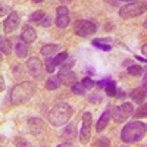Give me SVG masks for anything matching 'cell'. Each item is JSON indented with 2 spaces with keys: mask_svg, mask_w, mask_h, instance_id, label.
Masks as SVG:
<instances>
[{
  "mask_svg": "<svg viewBox=\"0 0 147 147\" xmlns=\"http://www.w3.org/2000/svg\"><path fill=\"white\" fill-rule=\"evenodd\" d=\"M146 134H147V124L136 119L132 122H128L124 127V129L121 132V140L125 144H134L141 141Z\"/></svg>",
  "mask_w": 147,
  "mask_h": 147,
  "instance_id": "1",
  "label": "cell"
},
{
  "mask_svg": "<svg viewBox=\"0 0 147 147\" xmlns=\"http://www.w3.org/2000/svg\"><path fill=\"white\" fill-rule=\"evenodd\" d=\"M35 85L32 82L24 81L16 84L10 93V103L13 106H19V105H25L27 102H30L32 99V96L35 94Z\"/></svg>",
  "mask_w": 147,
  "mask_h": 147,
  "instance_id": "2",
  "label": "cell"
},
{
  "mask_svg": "<svg viewBox=\"0 0 147 147\" xmlns=\"http://www.w3.org/2000/svg\"><path fill=\"white\" fill-rule=\"evenodd\" d=\"M72 116V107L68 103H59L49 112V122L53 127H62Z\"/></svg>",
  "mask_w": 147,
  "mask_h": 147,
  "instance_id": "3",
  "label": "cell"
},
{
  "mask_svg": "<svg viewBox=\"0 0 147 147\" xmlns=\"http://www.w3.org/2000/svg\"><path fill=\"white\" fill-rule=\"evenodd\" d=\"M144 12H147V3L146 2H132L125 5L124 7H121L119 10V16L124 19H131L143 15Z\"/></svg>",
  "mask_w": 147,
  "mask_h": 147,
  "instance_id": "4",
  "label": "cell"
},
{
  "mask_svg": "<svg viewBox=\"0 0 147 147\" xmlns=\"http://www.w3.org/2000/svg\"><path fill=\"white\" fill-rule=\"evenodd\" d=\"M74 31H75L77 35L82 37V38H87V37H91L96 34L97 25L88 19H78L75 22V25H74Z\"/></svg>",
  "mask_w": 147,
  "mask_h": 147,
  "instance_id": "5",
  "label": "cell"
},
{
  "mask_svg": "<svg viewBox=\"0 0 147 147\" xmlns=\"http://www.w3.org/2000/svg\"><path fill=\"white\" fill-rule=\"evenodd\" d=\"M110 113H112V118L115 119V122L121 124V122L127 121L131 115H134V106H132L131 103L125 102V103H122L121 106H115V107H112Z\"/></svg>",
  "mask_w": 147,
  "mask_h": 147,
  "instance_id": "6",
  "label": "cell"
},
{
  "mask_svg": "<svg viewBox=\"0 0 147 147\" xmlns=\"http://www.w3.org/2000/svg\"><path fill=\"white\" fill-rule=\"evenodd\" d=\"M27 69L30 72V75L34 77L35 80H41L44 77V72H47L43 62L35 56H30V59H27Z\"/></svg>",
  "mask_w": 147,
  "mask_h": 147,
  "instance_id": "7",
  "label": "cell"
},
{
  "mask_svg": "<svg viewBox=\"0 0 147 147\" xmlns=\"http://www.w3.org/2000/svg\"><path fill=\"white\" fill-rule=\"evenodd\" d=\"M91 137V113L84 112L81 121V129H80V141L82 144H87Z\"/></svg>",
  "mask_w": 147,
  "mask_h": 147,
  "instance_id": "8",
  "label": "cell"
},
{
  "mask_svg": "<svg viewBox=\"0 0 147 147\" xmlns=\"http://www.w3.org/2000/svg\"><path fill=\"white\" fill-rule=\"evenodd\" d=\"M69 22H71V18H69V10L65 5L62 6H59L56 9V27L57 28H66L69 25Z\"/></svg>",
  "mask_w": 147,
  "mask_h": 147,
  "instance_id": "9",
  "label": "cell"
},
{
  "mask_svg": "<svg viewBox=\"0 0 147 147\" xmlns=\"http://www.w3.org/2000/svg\"><path fill=\"white\" fill-rule=\"evenodd\" d=\"M19 22H21V18L16 12H10L9 16L6 18V21L3 22V30L6 34H10L13 32L18 27H19Z\"/></svg>",
  "mask_w": 147,
  "mask_h": 147,
  "instance_id": "10",
  "label": "cell"
},
{
  "mask_svg": "<svg viewBox=\"0 0 147 147\" xmlns=\"http://www.w3.org/2000/svg\"><path fill=\"white\" fill-rule=\"evenodd\" d=\"M57 77H59L60 84L65 85V87H72V85L77 82V75H75V72H72V71H60Z\"/></svg>",
  "mask_w": 147,
  "mask_h": 147,
  "instance_id": "11",
  "label": "cell"
},
{
  "mask_svg": "<svg viewBox=\"0 0 147 147\" xmlns=\"http://www.w3.org/2000/svg\"><path fill=\"white\" fill-rule=\"evenodd\" d=\"M28 125H30V128H31V132L35 134V136H41V134L44 132V129H46L43 121H41L40 118H31V119L28 121Z\"/></svg>",
  "mask_w": 147,
  "mask_h": 147,
  "instance_id": "12",
  "label": "cell"
},
{
  "mask_svg": "<svg viewBox=\"0 0 147 147\" xmlns=\"http://www.w3.org/2000/svg\"><path fill=\"white\" fill-rule=\"evenodd\" d=\"M75 128H77V124H69L65 128V132L62 134V140L72 144V141H75V138H77V129Z\"/></svg>",
  "mask_w": 147,
  "mask_h": 147,
  "instance_id": "13",
  "label": "cell"
},
{
  "mask_svg": "<svg viewBox=\"0 0 147 147\" xmlns=\"http://www.w3.org/2000/svg\"><path fill=\"white\" fill-rule=\"evenodd\" d=\"M21 40H22L24 43H27V44L34 43V41L37 40V32H35V30H34L32 27H27L25 30L22 31V34H21Z\"/></svg>",
  "mask_w": 147,
  "mask_h": 147,
  "instance_id": "14",
  "label": "cell"
},
{
  "mask_svg": "<svg viewBox=\"0 0 147 147\" xmlns=\"http://www.w3.org/2000/svg\"><path fill=\"white\" fill-rule=\"evenodd\" d=\"M129 96H131L132 102H136V103L141 105V103L144 102V99H146V96H147V91H146L144 87H137V88H134V90L131 91Z\"/></svg>",
  "mask_w": 147,
  "mask_h": 147,
  "instance_id": "15",
  "label": "cell"
},
{
  "mask_svg": "<svg viewBox=\"0 0 147 147\" xmlns=\"http://www.w3.org/2000/svg\"><path fill=\"white\" fill-rule=\"evenodd\" d=\"M110 109H107V110H105V112L102 113V116H100V119L97 121V125H96V129H97V132H102L106 127H107V124H109V119H110Z\"/></svg>",
  "mask_w": 147,
  "mask_h": 147,
  "instance_id": "16",
  "label": "cell"
},
{
  "mask_svg": "<svg viewBox=\"0 0 147 147\" xmlns=\"http://www.w3.org/2000/svg\"><path fill=\"white\" fill-rule=\"evenodd\" d=\"M59 49H60L59 44H46V46L41 47V50H40V52H41L43 56H52L53 53L59 52Z\"/></svg>",
  "mask_w": 147,
  "mask_h": 147,
  "instance_id": "17",
  "label": "cell"
},
{
  "mask_svg": "<svg viewBox=\"0 0 147 147\" xmlns=\"http://www.w3.org/2000/svg\"><path fill=\"white\" fill-rule=\"evenodd\" d=\"M15 52L18 55V57L24 59V57H27L28 56V47H27V43H16L15 44Z\"/></svg>",
  "mask_w": 147,
  "mask_h": 147,
  "instance_id": "18",
  "label": "cell"
},
{
  "mask_svg": "<svg viewBox=\"0 0 147 147\" xmlns=\"http://www.w3.org/2000/svg\"><path fill=\"white\" fill-rule=\"evenodd\" d=\"M60 85V81H59V77H55V75H52V77H49L47 78V81H46V88L47 90H56L57 87Z\"/></svg>",
  "mask_w": 147,
  "mask_h": 147,
  "instance_id": "19",
  "label": "cell"
},
{
  "mask_svg": "<svg viewBox=\"0 0 147 147\" xmlns=\"http://www.w3.org/2000/svg\"><path fill=\"white\" fill-rule=\"evenodd\" d=\"M105 93L109 96V97H115L116 96V85H115V81L109 80L105 85Z\"/></svg>",
  "mask_w": 147,
  "mask_h": 147,
  "instance_id": "20",
  "label": "cell"
},
{
  "mask_svg": "<svg viewBox=\"0 0 147 147\" xmlns=\"http://www.w3.org/2000/svg\"><path fill=\"white\" fill-rule=\"evenodd\" d=\"M136 119H140V118H147V103H141V106H138V109L134 112L132 115Z\"/></svg>",
  "mask_w": 147,
  "mask_h": 147,
  "instance_id": "21",
  "label": "cell"
},
{
  "mask_svg": "<svg viewBox=\"0 0 147 147\" xmlns=\"http://www.w3.org/2000/svg\"><path fill=\"white\" fill-rule=\"evenodd\" d=\"M12 74H13V77H15V80H21L22 77H24V66L21 65V63H15L13 66H12Z\"/></svg>",
  "mask_w": 147,
  "mask_h": 147,
  "instance_id": "22",
  "label": "cell"
},
{
  "mask_svg": "<svg viewBox=\"0 0 147 147\" xmlns=\"http://www.w3.org/2000/svg\"><path fill=\"white\" fill-rule=\"evenodd\" d=\"M0 47H2V53H3V55H10V53H12V43H10L7 38H5V37H2Z\"/></svg>",
  "mask_w": 147,
  "mask_h": 147,
  "instance_id": "23",
  "label": "cell"
},
{
  "mask_svg": "<svg viewBox=\"0 0 147 147\" xmlns=\"http://www.w3.org/2000/svg\"><path fill=\"white\" fill-rule=\"evenodd\" d=\"M143 72H144V69L140 65H129L128 66V74L132 77H140Z\"/></svg>",
  "mask_w": 147,
  "mask_h": 147,
  "instance_id": "24",
  "label": "cell"
},
{
  "mask_svg": "<svg viewBox=\"0 0 147 147\" xmlns=\"http://www.w3.org/2000/svg\"><path fill=\"white\" fill-rule=\"evenodd\" d=\"M71 90H72L74 94H78V96H84L85 91H87V88H85L81 82H75V84H74L72 87H71Z\"/></svg>",
  "mask_w": 147,
  "mask_h": 147,
  "instance_id": "25",
  "label": "cell"
},
{
  "mask_svg": "<svg viewBox=\"0 0 147 147\" xmlns=\"http://www.w3.org/2000/svg\"><path fill=\"white\" fill-rule=\"evenodd\" d=\"M93 46L97 47V49H100V50H103V52H110V50H112V46H110V44H105L102 40H93Z\"/></svg>",
  "mask_w": 147,
  "mask_h": 147,
  "instance_id": "26",
  "label": "cell"
},
{
  "mask_svg": "<svg viewBox=\"0 0 147 147\" xmlns=\"http://www.w3.org/2000/svg\"><path fill=\"white\" fill-rule=\"evenodd\" d=\"M46 16V13L43 10H37V12H34V13L28 18L30 19V22H41V19Z\"/></svg>",
  "mask_w": 147,
  "mask_h": 147,
  "instance_id": "27",
  "label": "cell"
},
{
  "mask_svg": "<svg viewBox=\"0 0 147 147\" xmlns=\"http://www.w3.org/2000/svg\"><path fill=\"white\" fill-rule=\"evenodd\" d=\"M55 68H56V63H55V57L47 56V59H46V71H47L49 74H53Z\"/></svg>",
  "mask_w": 147,
  "mask_h": 147,
  "instance_id": "28",
  "label": "cell"
},
{
  "mask_svg": "<svg viewBox=\"0 0 147 147\" xmlns=\"http://www.w3.org/2000/svg\"><path fill=\"white\" fill-rule=\"evenodd\" d=\"M66 59H68V53H66V52H60L59 55H56V56H55V63H56V66L62 65Z\"/></svg>",
  "mask_w": 147,
  "mask_h": 147,
  "instance_id": "29",
  "label": "cell"
},
{
  "mask_svg": "<svg viewBox=\"0 0 147 147\" xmlns=\"http://www.w3.org/2000/svg\"><path fill=\"white\" fill-rule=\"evenodd\" d=\"M75 65V60L74 59H71V57H68L65 62L60 65V71H71L72 69V66Z\"/></svg>",
  "mask_w": 147,
  "mask_h": 147,
  "instance_id": "30",
  "label": "cell"
},
{
  "mask_svg": "<svg viewBox=\"0 0 147 147\" xmlns=\"http://www.w3.org/2000/svg\"><path fill=\"white\" fill-rule=\"evenodd\" d=\"M81 84H82V85H84V87L87 88V90H91V88L94 87V85H96V82H94L90 77H85V78L81 81Z\"/></svg>",
  "mask_w": 147,
  "mask_h": 147,
  "instance_id": "31",
  "label": "cell"
},
{
  "mask_svg": "<svg viewBox=\"0 0 147 147\" xmlns=\"http://www.w3.org/2000/svg\"><path fill=\"white\" fill-rule=\"evenodd\" d=\"M88 102H91V103H100V102H102V94H100V93L91 94V96L88 97Z\"/></svg>",
  "mask_w": 147,
  "mask_h": 147,
  "instance_id": "32",
  "label": "cell"
},
{
  "mask_svg": "<svg viewBox=\"0 0 147 147\" xmlns=\"http://www.w3.org/2000/svg\"><path fill=\"white\" fill-rule=\"evenodd\" d=\"M94 146H105V147H109V146H110V143H109V138L102 137V138H97V140H96Z\"/></svg>",
  "mask_w": 147,
  "mask_h": 147,
  "instance_id": "33",
  "label": "cell"
},
{
  "mask_svg": "<svg viewBox=\"0 0 147 147\" xmlns=\"http://www.w3.org/2000/svg\"><path fill=\"white\" fill-rule=\"evenodd\" d=\"M52 24V19H50V16H44L43 19H41V22H40V25L41 27H49Z\"/></svg>",
  "mask_w": 147,
  "mask_h": 147,
  "instance_id": "34",
  "label": "cell"
},
{
  "mask_svg": "<svg viewBox=\"0 0 147 147\" xmlns=\"http://www.w3.org/2000/svg\"><path fill=\"white\" fill-rule=\"evenodd\" d=\"M125 96H127V93L124 91V90H121V88H116V99H125Z\"/></svg>",
  "mask_w": 147,
  "mask_h": 147,
  "instance_id": "35",
  "label": "cell"
},
{
  "mask_svg": "<svg viewBox=\"0 0 147 147\" xmlns=\"http://www.w3.org/2000/svg\"><path fill=\"white\" fill-rule=\"evenodd\" d=\"M107 81H109V78L100 80V81H97V82H96V85H97L99 88H105V85H106V82H107Z\"/></svg>",
  "mask_w": 147,
  "mask_h": 147,
  "instance_id": "36",
  "label": "cell"
},
{
  "mask_svg": "<svg viewBox=\"0 0 147 147\" xmlns=\"http://www.w3.org/2000/svg\"><path fill=\"white\" fill-rule=\"evenodd\" d=\"M16 144H19V146H30V143L25 141L24 138H16Z\"/></svg>",
  "mask_w": 147,
  "mask_h": 147,
  "instance_id": "37",
  "label": "cell"
},
{
  "mask_svg": "<svg viewBox=\"0 0 147 147\" xmlns=\"http://www.w3.org/2000/svg\"><path fill=\"white\" fill-rule=\"evenodd\" d=\"M0 90H5V78L3 77H0Z\"/></svg>",
  "mask_w": 147,
  "mask_h": 147,
  "instance_id": "38",
  "label": "cell"
},
{
  "mask_svg": "<svg viewBox=\"0 0 147 147\" xmlns=\"http://www.w3.org/2000/svg\"><path fill=\"white\" fill-rule=\"evenodd\" d=\"M141 52H143L144 56H147V44H144V46L141 47Z\"/></svg>",
  "mask_w": 147,
  "mask_h": 147,
  "instance_id": "39",
  "label": "cell"
},
{
  "mask_svg": "<svg viewBox=\"0 0 147 147\" xmlns=\"http://www.w3.org/2000/svg\"><path fill=\"white\" fill-rule=\"evenodd\" d=\"M116 2H127V3H132V2H138V0H116Z\"/></svg>",
  "mask_w": 147,
  "mask_h": 147,
  "instance_id": "40",
  "label": "cell"
},
{
  "mask_svg": "<svg viewBox=\"0 0 147 147\" xmlns=\"http://www.w3.org/2000/svg\"><path fill=\"white\" fill-rule=\"evenodd\" d=\"M59 2H60V3H63V5H68V3L72 2V0H59Z\"/></svg>",
  "mask_w": 147,
  "mask_h": 147,
  "instance_id": "41",
  "label": "cell"
},
{
  "mask_svg": "<svg viewBox=\"0 0 147 147\" xmlns=\"http://www.w3.org/2000/svg\"><path fill=\"white\" fill-rule=\"evenodd\" d=\"M136 59L141 60V62H147V59H144V57H141V56H136Z\"/></svg>",
  "mask_w": 147,
  "mask_h": 147,
  "instance_id": "42",
  "label": "cell"
},
{
  "mask_svg": "<svg viewBox=\"0 0 147 147\" xmlns=\"http://www.w3.org/2000/svg\"><path fill=\"white\" fill-rule=\"evenodd\" d=\"M143 27H144V28H146V30H147V19H146V21H144V22H143Z\"/></svg>",
  "mask_w": 147,
  "mask_h": 147,
  "instance_id": "43",
  "label": "cell"
},
{
  "mask_svg": "<svg viewBox=\"0 0 147 147\" xmlns=\"http://www.w3.org/2000/svg\"><path fill=\"white\" fill-rule=\"evenodd\" d=\"M87 74H90V75H93V74H94V71H93V69H88V71H87Z\"/></svg>",
  "mask_w": 147,
  "mask_h": 147,
  "instance_id": "44",
  "label": "cell"
},
{
  "mask_svg": "<svg viewBox=\"0 0 147 147\" xmlns=\"http://www.w3.org/2000/svg\"><path fill=\"white\" fill-rule=\"evenodd\" d=\"M34 3H41V2H44V0H32Z\"/></svg>",
  "mask_w": 147,
  "mask_h": 147,
  "instance_id": "45",
  "label": "cell"
}]
</instances>
